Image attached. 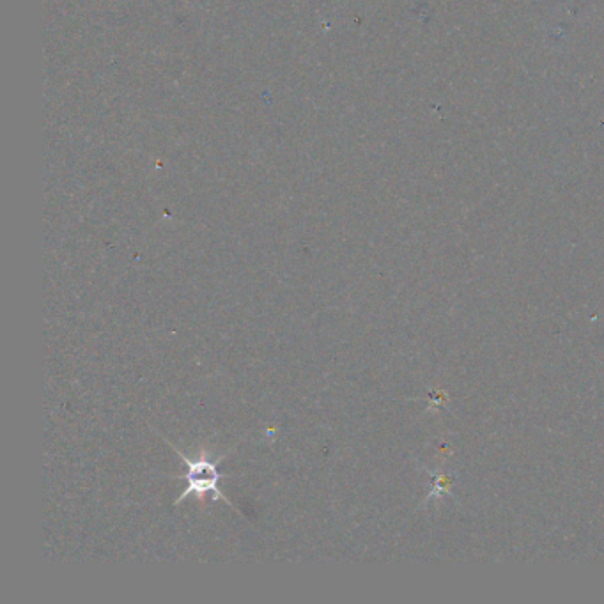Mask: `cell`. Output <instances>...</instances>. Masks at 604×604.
Returning <instances> with one entry per match:
<instances>
[{"label": "cell", "mask_w": 604, "mask_h": 604, "mask_svg": "<svg viewBox=\"0 0 604 604\" xmlns=\"http://www.w3.org/2000/svg\"><path fill=\"white\" fill-rule=\"evenodd\" d=\"M165 442H167V440H165ZM167 443L171 445V449H174L176 454L181 456L183 463H185L186 468H188L186 477L185 475H183V477H179V475L174 477V479H186V482H188L185 493L179 496L176 504H181V502L190 495L197 496L199 500H204L206 496H210L213 502H215V500H224V502H227V505H231L234 509L233 502H231V500L220 491V488H218V482H220V477H222L220 472H218V463H220L225 456H220L218 459H210L208 450L202 449L197 456L188 457L185 452H181V449H178L176 445H172L171 442Z\"/></svg>", "instance_id": "obj_1"}]
</instances>
